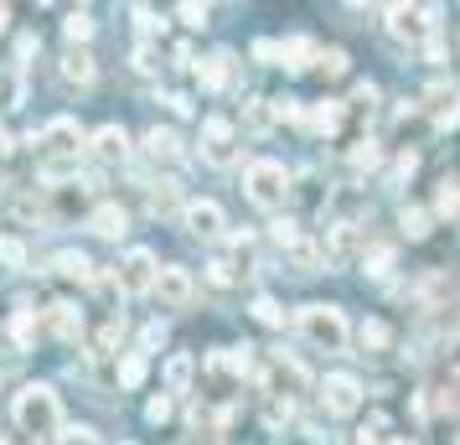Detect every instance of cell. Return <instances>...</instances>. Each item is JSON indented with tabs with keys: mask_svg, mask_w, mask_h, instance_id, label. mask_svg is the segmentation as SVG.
Segmentation results:
<instances>
[{
	"mask_svg": "<svg viewBox=\"0 0 460 445\" xmlns=\"http://www.w3.org/2000/svg\"><path fill=\"white\" fill-rule=\"evenodd\" d=\"M11 414H16V424H22L26 435H37V441H47V435L63 430V404H58V394H52L47 383H26L22 394L11 399Z\"/></svg>",
	"mask_w": 460,
	"mask_h": 445,
	"instance_id": "cell-1",
	"label": "cell"
},
{
	"mask_svg": "<svg viewBox=\"0 0 460 445\" xmlns=\"http://www.w3.org/2000/svg\"><path fill=\"white\" fill-rule=\"evenodd\" d=\"M78 150H84V129L73 120H52L42 129V171L47 176H67L78 166Z\"/></svg>",
	"mask_w": 460,
	"mask_h": 445,
	"instance_id": "cell-2",
	"label": "cell"
},
{
	"mask_svg": "<svg viewBox=\"0 0 460 445\" xmlns=\"http://www.w3.org/2000/svg\"><path fill=\"white\" fill-rule=\"evenodd\" d=\"M243 191H249L253 208H285V197H290V171L279 166V161H249V171H243Z\"/></svg>",
	"mask_w": 460,
	"mask_h": 445,
	"instance_id": "cell-3",
	"label": "cell"
},
{
	"mask_svg": "<svg viewBox=\"0 0 460 445\" xmlns=\"http://www.w3.org/2000/svg\"><path fill=\"white\" fill-rule=\"evenodd\" d=\"M295 326L305 332V342H315L321 352H341L347 347V316L336 306H300Z\"/></svg>",
	"mask_w": 460,
	"mask_h": 445,
	"instance_id": "cell-4",
	"label": "cell"
},
{
	"mask_svg": "<svg viewBox=\"0 0 460 445\" xmlns=\"http://www.w3.org/2000/svg\"><path fill=\"white\" fill-rule=\"evenodd\" d=\"M249 373H253L249 347H223V352H212V358H208V378H212V388H217V394L238 388Z\"/></svg>",
	"mask_w": 460,
	"mask_h": 445,
	"instance_id": "cell-5",
	"label": "cell"
},
{
	"mask_svg": "<svg viewBox=\"0 0 460 445\" xmlns=\"http://www.w3.org/2000/svg\"><path fill=\"white\" fill-rule=\"evenodd\" d=\"M114 280H119V290H155L161 264H155V254H150V249H129V254L119 259Z\"/></svg>",
	"mask_w": 460,
	"mask_h": 445,
	"instance_id": "cell-6",
	"label": "cell"
},
{
	"mask_svg": "<svg viewBox=\"0 0 460 445\" xmlns=\"http://www.w3.org/2000/svg\"><path fill=\"white\" fill-rule=\"evenodd\" d=\"M435 11H424V5H394L388 11V31H394L398 42H429L435 37V22H429Z\"/></svg>",
	"mask_w": 460,
	"mask_h": 445,
	"instance_id": "cell-7",
	"label": "cell"
},
{
	"mask_svg": "<svg viewBox=\"0 0 460 445\" xmlns=\"http://www.w3.org/2000/svg\"><path fill=\"white\" fill-rule=\"evenodd\" d=\"M270 388H274V399L290 404L295 394H305V388H311V373H305L295 358H285V352H270Z\"/></svg>",
	"mask_w": 460,
	"mask_h": 445,
	"instance_id": "cell-8",
	"label": "cell"
},
{
	"mask_svg": "<svg viewBox=\"0 0 460 445\" xmlns=\"http://www.w3.org/2000/svg\"><path fill=\"white\" fill-rule=\"evenodd\" d=\"M155 296H161V306H171V311H187L191 296H197V285H191V270H181V264H161Z\"/></svg>",
	"mask_w": 460,
	"mask_h": 445,
	"instance_id": "cell-9",
	"label": "cell"
},
{
	"mask_svg": "<svg viewBox=\"0 0 460 445\" xmlns=\"http://www.w3.org/2000/svg\"><path fill=\"white\" fill-rule=\"evenodd\" d=\"M202 161L208 166H228L233 161V120H223V114L202 120Z\"/></svg>",
	"mask_w": 460,
	"mask_h": 445,
	"instance_id": "cell-10",
	"label": "cell"
},
{
	"mask_svg": "<svg viewBox=\"0 0 460 445\" xmlns=\"http://www.w3.org/2000/svg\"><path fill=\"white\" fill-rule=\"evenodd\" d=\"M321 404H326V414L347 420V414H357V404H362V388H357V378H347V373H332V378L321 383Z\"/></svg>",
	"mask_w": 460,
	"mask_h": 445,
	"instance_id": "cell-11",
	"label": "cell"
},
{
	"mask_svg": "<svg viewBox=\"0 0 460 445\" xmlns=\"http://www.w3.org/2000/svg\"><path fill=\"white\" fill-rule=\"evenodd\" d=\"M181 223H187L191 238H217L223 228H228V218H223V208H217V202H187Z\"/></svg>",
	"mask_w": 460,
	"mask_h": 445,
	"instance_id": "cell-12",
	"label": "cell"
},
{
	"mask_svg": "<svg viewBox=\"0 0 460 445\" xmlns=\"http://www.w3.org/2000/svg\"><path fill=\"white\" fill-rule=\"evenodd\" d=\"M424 99H429V120H435L439 129H450L460 120V88L456 84H435Z\"/></svg>",
	"mask_w": 460,
	"mask_h": 445,
	"instance_id": "cell-13",
	"label": "cell"
},
{
	"mask_svg": "<svg viewBox=\"0 0 460 445\" xmlns=\"http://www.w3.org/2000/svg\"><path fill=\"white\" fill-rule=\"evenodd\" d=\"M93 156L104 161V166H114V161H129V135L119 125H104V129H93Z\"/></svg>",
	"mask_w": 460,
	"mask_h": 445,
	"instance_id": "cell-14",
	"label": "cell"
},
{
	"mask_svg": "<svg viewBox=\"0 0 460 445\" xmlns=\"http://www.w3.org/2000/svg\"><path fill=\"white\" fill-rule=\"evenodd\" d=\"M279 249L290 254V264H295V270H300V275H321V264H326V254H321V249H315V244H311V238H305V234L285 238Z\"/></svg>",
	"mask_w": 460,
	"mask_h": 445,
	"instance_id": "cell-15",
	"label": "cell"
},
{
	"mask_svg": "<svg viewBox=\"0 0 460 445\" xmlns=\"http://www.w3.org/2000/svg\"><path fill=\"white\" fill-rule=\"evenodd\" d=\"M357 249V234H352V223H332L326 228V238H321V254H326V264H347Z\"/></svg>",
	"mask_w": 460,
	"mask_h": 445,
	"instance_id": "cell-16",
	"label": "cell"
},
{
	"mask_svg": "<svg viewBox=\"0 0 460 445\" xmlns=\"http://www.w3.org/2000/svg\"><path fill=\"white\" fill-rule=\"evenodd\" d=\"M47 326H52L63 342H78L84 337V311L67 306V300H58V306H47Z\"/></svg>",
	"mask_w": 460,
	"mask_h": 445,
	"instance_id": "cell-17",
	"label": "cell"
},
{
	"mask_svg": "<svg viewBox=\"0 0 460 445\" xmlns=\"http://www.w3.org/2000/svg\"><path fill=\"white\" fill-rule=\"evenodd\" d=\"M125 228H129V218H125V208H114V202H104V208L88 212V234H99V238H125Z\"/></svg>",
	"mask_w": 460,
	"mask_h": 445,
	"instance_id": "cell-18",
	"label": "cell"
},
{
	"mask_svg": "<svg viewBox=\"0 0 460 445\" xmlns=\"http://www.w3.org/2000/svg\"><path fill=\"white\" fill-rule=\"evenodd\" d=\"M58 73H63V84H67V88H88V84H93V58L73 47V52L63 58V67H58Z\"/></svg>",
	"mask_w": 460,
	"mask_h": 445,
	"instance_id": "cell-19",
	"label": "cell"
},
{
	"mask_svg": "<svg viewBox=\"0 0 460 445\" xmlns=\"http://www.w3.org/2000/svg\"><path fill=\"white\" fill-rule=\"evenodd\" d=\"M146 150L150 156H155V161H176V156H181V135H176V129H150L146 135Z\"/></svg>",
	"mask_w": 460,
	"mask_h": 445,
	"instance_id": "cell-20",
	"label": "cell"
},
{
	"mask_svg": "<svg viewBox=\"0 0 460 445\" xmlns=\"http://www.w3.org/2000/svg\"><path fill=\"white\" fill-rule=\"evenodd\" d=\"M233 73V52H212L208 63L197 67V78H202V88H223Z\"/></svg>",
	"mask_w": 460,
	"mask_h": 445,
	"instance_id": "cell-21",
	"label": "cell"
},
{
	"mask_svg": "<svg viewBox=\"0 0 460 445\" xmlns=\"http://www.w3.org/2000/svg\"><path fill=\"white\" fill-rule=\"evenodd\" d=\"M191 373H197V362H191L187 352H176V358L166 362V388H171V394H187V388H191Z\"/></svg>",
	"mask_w": 460,
	"mask_h": 445,
	"instance_id": "cell-22",
	"label": "cell"
},
{
	"mask_svg": "<svg viewBox=\"0 0 460 445\" xmlns=\"http://www.w3.org/2000/svg\"><path fill=\"white\" fill-rule=\"evenodd\" d=\"M279 58H285V67H290V73H305V67H311V58H315V42L290 37V42L279 47Z\"/></svg>",
	"mask_w": 460,
	"mask_h": 445,
	"instance_id": "cell-23",
	"label": "cell"
},
{
	"mask_svg": "<svg viewBox=\"0 0 460 445\" xmlns=\"http://www.w3.org/2000/svg\"><path fill=\"white\" fill-rule=\"evenodd\" d=\"M357 342H362V352H388V342H394V332H388L383 321H362V332H357Z\"/></svg>",
	"mask_w": 460,
	"mask_h": 445,
	"instance_id": "cell-24",
	"label": "cell"
},
{
	"mask_svg": "<svg viewBox=\"0 0 460 445\" xmlns=\"http://www.w3.org/2000/svg\"><path fill=\"white\" fill-rule=\"evenodd\" d=\"M119 337H125V316H114V321H109L104 332L93 337V347H88V352H93V358H114V347H119Z\"/></svg>",
	"mask_w": 460,
	"mask_h": 445,
	"instance_id": "cell-25",
	"label": "cell"
},
{
	"mask_svg": "<svg viewBox=\"0 0 460 445\" xmlns=\"http://www.w3.org/2000/svg\"><path fill=\"white\" fill-rule=\"evenodd\" d=\"M140 378H146V352H129L119 362V388H140Z\"/></svg>",
	"mask_w": 460,
	"mask_h": 445,
	"instance_id": "cell-26",
	"label": "cell"
},
{
	"mask_svg": "<svg viewBox=\"0 0 460 445\" xmlns=\"http://www.w3.org/2000/svg\"><path fill=\"white\" fill-rule=\"evenodd\" d=\"M311 125L326 129V135H336V129H341V104H336V99H326V104L311 114Z\"/></svg>",
	"mask_w": 460,
	"mask_h": 445,
	"instance_id": "cell-27",
	"label": "cell"
},
{
	"mask_svg": "<svg viewBox=\"0 0 460 445\" xmlns=\"http://www.w3.org/2000/svg\"><path fill=\"white\" fill-rule=\"evenodd\" d=\"M63 31H67V42H88V37H93V16H88V11H73L63 22Z\"/></svg>",
	"mask_w": 460,
	"mask_h": 445,
	"instance_id": "cell-28",
	"label": "cell"
},
{
	"mask_svg": "<svg viewBox=\"0 0 460 445\" xmlns=\"http://www.w3.org/2000/svg\"><path fill=\"white\" fill-rule=\"evenodd\" d=\"M0 264H5V270H26V244L22 238H0Z\"/></svg>",
	"mask_w": 460,
	"mask_h": 445,
	"instance_id": "cell-29",
	"label": "cell"
},
{
	"mask_svg": "<svg viewBox=\"0 0 460 445\" xmlns=\"http://www.w3.org/2000/svg\"><path fill=\"white\" fill-rule=\"evenodd\" d=\"M58 275H67V280H88V275H93V264H88L84 254H58Z\"/></svg>",
	"mask_w": 460,
	"mask_h": 445,
	"instance_id": "cell-30",
	"label": "cell"
},
{
	"mask_svg": "<svg viewBox=\"0 0 460 445\" xmlns=\"http://www.w3.org/2000/svg\"><path fill=\"white\" fill-rule=\"evenodd\" d=\"M362 264H367V275H388V264H394V249H388V244H373V249L362 254Z\"/></svg>",
	"mask_w": 460,
	"mask_h": 445,
	"instance_id": "cell-31",
	"label": "cell"
},
{
	"mask_svg": "<svg viewBox=\"0 0 460 445\" xmlns=\"http://www.w3.org/2000/svg\"><path fill=\"white\" fill-rule=\"evenodd\" d=\"M11 337H16V347H31V342H37V321H31V311H16V321H11Z\"/></svg>",
	"mask_w": 460,
	"mask_h": 445,
	"instance_id": "cell-32",
	"label": "cell"
},
{
	"mask_svg": "<svg viewBox=\"0 0 460 445\" xmlns=\"http://www.w3.org/2000/svg\"><path fill=\"white\" fill-rule=\"evenodd\" d=\"M253 316L264 321V326H285V311H279V306H274L270 296H259V300H253Z\"/></svg>",
	"mask_w": 460,
	"mask_h": 445,
	"instance_id": "cell-33",
	"label": "cell"
},
{
	"mask_svg": "<svg viewBox=\"0 0 460 445\" xmlns=\"http://www.w3.org/2000/svg\"><path fill=\"white\" fill-rule=\"evenodd\" d=\"M403 234H409V238H424V234H429V212H403Z\"/></svg>",
	"mask_w": 460,
	"mask_h": 445,
	"instance_id": "cell-34",
	"label": "cell"
},
{
	"mask_svg": "<svg viewBox=\"0 0 460 445\" xmlns=\"http://www.w3.org/2000/svg\"><path fill=\"white\" fill-rule=\"evenodd\" d=\"M290 414H295V404H279V399H274L270 409H264V424H270V430H279V424H290Z\"/></svg>",
	"mask_w": 460,
	"mask_h": 445,
	"instance_id": "cell-35",
	"label": "cell"
},
{
	"mask_svg": "<svg viewBox=\"0 0 460 445\" xmlns=\"http://www.w3.org/2000/svg\"><path fill=\"white\" fill-rule=\"evenodd\" d=\"M270 120H274V104H259V99H253L249 104V129H270Z\"/></svg>",
	"mask_w": 460,
	"mask_h": 445,
	"instance_id": "cell-36",
	"label": "cell"
},
{
	"mask_svg": "<svg viewBox=\"0 0 460 445\" xmlns=\"http://www.w3.org/2000/svg\"><path fill=\"white\" fill-rule=\"evenodd\" d=\"M321 67H326L332 78H341V73H347V52H341V47H332V52L321 58Z\"/></svg>",
	"mask_w": 460,
	"mask_h": 445,
	"instance_id": "cell-37",
	"label": "cell"
},
{
	"mask_svg": "<svg viewBox=\"0 0 460 445\" xmlns=\"http://www.w3.org/2000/svg\"><path fill=\"white\" fill-rule=\"evenodd\" d=\"M208 275H212V285H233V280H238V275H233V264H228V259H212V264H208Z\"/></svg>",
	"mask_w": 460,
	"mask_h": 445,
	"instance_id": "cell-38",
	"label": "cell"
},
{
	"mask_svg": "<svg viewBox=\"0 0 460 445\" xmlns=\"http://www.w3.org/2000/svg\"><path fill=\"white\" fill-rule=\"evenodd\" d=\"M460 208V182H445L439 187V212H456Z\"/></svg>",
	"mask_w": 460,
	"mask_h": 445,
	"instance_id": "cell-39",
	"label": "cell"
},
{
	"mask_svg": "<svg viewBox=\"0 0 460 445\" xmlns=\"http://www.w3.org/2000/svg\"><path fill=\"white\" fill-rule=\"evenodd\" d=\"M176 16L187 26H208V5H176Z\"/></svg>",
	"mask_w": 460,
	"mask_h": 445,
	"instance_id": "cell-40",
	"label": "cell"
},
{
	"mask_svg": "<svg viewBox=\"0 0 460 445\" xmlns=\"http://www.w3.org/2000/svg\"><path fill=\"white\" fill-rule=\"evenodd\" d=\"M352 161H357V166H377V146H373V140H362V146L352 150Z\"/></svg>",
	"mask_w": 460,
	"mask_h": 445,
	"instance_id": "cell-41",
	"label": "cell"
},
{
	"mask_svg": "<svg viewBox=\"0 0 460 445\" xmlns=\"http://www.w3.org/2000/svg\"><path fill=\"white\" fill-rule=\"evenodd\" d=\"M146 414H150L155 424H161V420H171V399H166V394H161V399H150V409H146Z\"/></svg>",
	"mask_w": 460,
	"mask_h": 445,
	"instance_id": "cell-42",
	"label": "cell"
},
{
	"mask_svg": "<svg viewBox=\"0 0 460 445\" xmlns=\"http://www.w3.org/2000/svg\"><path fill=\"white\" fill-rule=\"evenodd\" d=\"M445 368H450V373H460V337L445 347Z\"/></svg>",
	"mask_w": 460,
	"mask_h": 445,
	"instance_id": "cell-43",
	"label": "cell"
},
{
	"mask_svg": "<svg viewBox=\"0 0 460 445\" xmlns=\"http://www.w3.org/2000/svg\"><path fill=\"white\" fill-rule=\"evenodd\" d=\"M67 441L73 445H93V430H67Z\"/></svg>",
	"mask_w": 460,
	"mask_h": 445,
	"instance_id": "cell-44",
	"label": "cell"
},
{
	"mask_svg": "<svg viewBox=\"0 0 460 445\" xmlns=\"http://www.w3.org/2000/svg\"><path fill=\"white\" fill-rule=\"evenodd\" d=\"M5 150H11V135H5V129H0V156H5Z\"/></svg>",
	"mask_w": 460,
	"mask_h": 445,
	"instance_id": "cell-45",
	"label": "cell"
},
{
	"mask_svg": "<svg viewBox=\"0 0 460 445\" xmlns=\"http://www.w3.org/2000/svg\"><path fill=\"white\" fill-rule=\"evenodd\" d=\"M5 22H11V11H5V5H0V31H5Z\"/></svg>",
	"mask_w": 460,
	"mask_h": 445,
	"instance_id": "cell-46",
	"label": "cell"
},
{
	"mask_svg": "<svg viewBox=\"0 0 460 445\" xmlns=\"http://www.w3.org/2000/svg\"><path fill=\"white\" fill-rule=\"evenodd\" d=\"M0 445H5V441H0Z\"/></svg>",
	"mask_w": 460,
	"mask_h": 445,
	"instance_id": "cell-47",
	"label": "cell"
}]
</instances>
